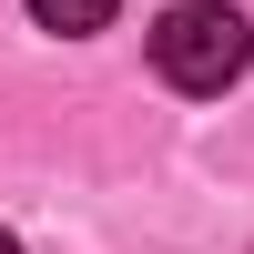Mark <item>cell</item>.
Wrapping results in <instances>:
<instances>
[{"instance_id":"1","label":"cell","mask_w":254,"mask_h":254,"mask_svg":"<svg viewBox=\"0 0 254 254\" xmlns=\"http://www.w3.org/2000/svg\"><path fill=\"white\" fill-rule=\"evenodd\" d=\"M244 61H254V31L224 0H183V10L153 20V71L173 81V92H234Z\"/></svg>"},{"instance_id":"2","label":"cell","mask_w":254,"mask_h":254,"mask_svg":"<svg viewBox=\"0 0 254 254\" xmlns=\"http://www.w3.org/2000/svg\"><path fill=\"white\" fill-rule=\"evenodd\" d=\"M31 20H41V31H102L112 0H31Z\"/></svg>"},{"instance_id":"3","label":"cell","mask_w":254,"mask_h":254,"mask_svg":"<svg viewBox=\"0 0 254 254\" xmlns=\"http://www.w3.org/2000/svg\"><path fill=\"white\" fill-rule=\"evenodd\" d=\"M0 254H20V244H10V234H0Z\"/></svg>"}]
</instances>
